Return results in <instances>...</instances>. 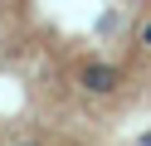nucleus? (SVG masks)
<instances>
[{"label":"nucleus","instance_id":"2","mask_svg":"<svg viewBox=\"0 0 151 146\" xmlns=\"http://www.w3.org/2000/svg\"><path fill=\"white\" fill-rule=\"evenodd\" d=\"M10 146H78V141H49V136H29V141H10Z\"/></svg>","mask_w":151,"mask_h":146},{"label":"nucleus","instance_id":"1","mask_svg":"<svg viewBox=\"0 0 151 146\" xmlns=\"http://www.w3.org/2000/svg\"><path fill=\"white\" fill-rule=\"evenodd\" d=\"M0 34L59 117L107 122L151 93V0H0Z\"/></svg>","mask_w":151,"mask_h":146}]
</instances>
